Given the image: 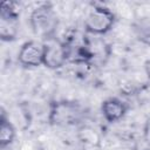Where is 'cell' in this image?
I'll return each instance as SVG.
<instances>
[{"instance_id":"cell-1","label":"cell","mask_w":150,"mask_h":150,"mask_svg":"<svg viewBox=\"0 0 150 150\" xmlns=\"http://www.w3.org/2000/svg\"><path fill=\"white\" fill-rule=\"evenodd\" d=\"M29 23L34 34L42 38L43 41L48 38L55 36L59 19L50 4H41L32 11Z\"/></svg>"},{"instance_id":"cell-2","label":"cell","mask_w":150,"mask_h":150,"mask_svg":"<svg viewBox=\"0 0 150 150\" xmlns=\"http://www.w3.org/2000/svg\"><path fill=\"white\" fill-rule=\"evenodd\" d=\"M116 21V16L108 7L95 5L84 18V29L93 35H103L108 33Z\"/></svg>"},{"instance_id":"cell-3","label":"cell","mask_w":150,"mask_h":150,"mask_svg":"<svg viewBox=\"0 0 150 150\" xmlns=\"http://www.w3.org/2000/svg\"><path fill=\"white\" fill-rule=\"evenodd\" d=\"M43 45V66L49 69H59L68 61V50L64 41L55 36L41 41Z\"/></svg>"},{"instance_id":"cell-4","label":"cell","mask_w":150,"mask_h":150,"mask_svg":"<svg viewBox=\"0 0 150 150\" xmlns=\"http://www.w3.org/2000/svg\"><path fill=\"white\" fill-rule=\"evenodd\" d=\"M19 30V12L15 2L6 1L0 11V39L2 41L15 40Z\"/></svg>"},{"instance_id":"cell-5","label":"cell","mask_w":150,"mask_h":150,"mask_svg":"<svg viewBox=\"0 0 150 150\" xmlns=\"http://www.w3.org/2000/svg\"><path fill=\"white\" fill-rule=\"evenodd\" d=\"M81 117L79 105L73 102L60 101L54 102L49 112V121L56 125H71L75 124Z\"/></svg>"},{"instance_id":"cell-6","label":"cell","mask_w":150,"mask_h":150,"mask_svg":"<svg viewBox=\"0 0 150 150\" xmlns=\"http://www.w3.org/2000/svg\"><path fill=\"white\" fill-rule=\"evenodd\" d=\"M18 61L23 67H39L43 64V45L36 40L26 41L19 53Z\"/></svg>"},{"instance_id":"cell-7","label":"cell","mask_w":150,"mask_h":150,"mask_svg":"<svg viewBox=\"0 0 150 150\" xmlns=\"http://www.w3.org/2000/svg\"><path fill=\"white\" fill-rule=\"evenodd\" d=\"M128 111V104L118 97L105 98L101 104V114L109 123L118 122Z\"/></svg>"},{"instance_id":"cell-8","label":"cell","mask_w":150,"mask_h":150,"mask_svg":"<svg viewBox=\"0 0 150 150\" xmlns=\"http://www.w3.org/2000/svg\"><path fill=\"white\" fill-rule=\"evenodd\" d=\"M15 134L16 131H15L14 125L6 117V112L2 109L1 117H0V148L5 149L9 144H12L15 138Z\"/></svg>"},{"instance_id":"cell-9","label":"cell","mask_w":150,"mask_h":150,"mask_svg":"<svg viewBox=\"0 0 150 150\" xmlns=\"http://www.w3.org/2000/svg\"><path fill=\"white\" fill-rule=\"evenodd\" d=\"M144 69H145V74L148 76V79L150 80V59H148L144 63Z\"/></svg>"}]
</instances>
